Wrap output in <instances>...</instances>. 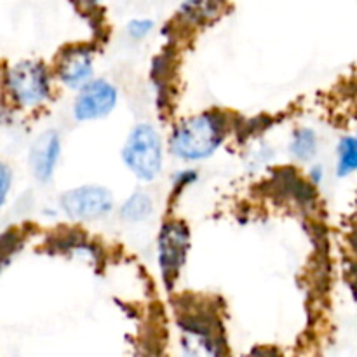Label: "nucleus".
<instances>
[{
    "label": "nucleus",
    "instance_id": "8",
    "mask_svg": "<svg viewBox=\"0 0 357 357\" xmlns=\"http://www.w3.org/2000/svg\"><path fill=\"white\" fill-rule=\"evenodd\" d=\"M93 72V51L84 45L70 47L59 58L58 79L70 89H80L91 82Z\"/></svg>",
    "mask_w": 357,
    "mask_h": 357
},
{
    "label": "nucleus",
    "instance_id": "16",
    "mask_svg": "<svg viewBox=\"0 0 357 357\" xmlns=\"http://www.w3.org/2000/svg\"><path fill=\"white\" fill-rule=\"evenodd\" d=\"M77 2L82 3L84 7H93L96 6V3H100V0H77Z\"/></svg>",
    "mask_w": 357,
    "mask_h": 357
},
{
    "label": "nucleus",
    "instance_id": "12",
    "mask_svg": "<svg viewBox=\"0 0 357 357\" xmlns=\"http://www.w3.org/2000/svg\"><path fill=\"white\" fill-rule=\"evenodd\" d=\"M293 155L300 160H310L317 153V136L312 129H298L289 145Z\"/></svg>",
    "mask_w": 357,
    "mask_h": 357
},
{
    "label": "nucleus",
    "instance_id": "3",
    "mask_svg": "<svg viewBox=\"0 0 357 357\" xmlns=\"http://www.w3.org/2000/svg\"><path fill=\"white\" fill-rule=\"evenodd\" d=\"M6 89L17 107L35 108L51 94V80L42 63L24 59L7 68Z\"/></svg>",
    "mask_w": 357,
    "mask_h": 357
},
{
    "label": "nucleus",
    "instance_id": "9",
    "mask_svg": "<svg viewBox=\"0 0 357 357\" xmlns=\"http://www.w3.org/2000/svg\"><path fill=\"white\" fill-rule=\"evenodd\" d=\"M59 152H61V142H59L58 131L49 129L35 139L30 149V167L38 181L42 183L51 181L58 166Z\"/></svg>",
    "mask_w": 357,
    "mask_h": 357
},
{
    "label": "nucleus",
    "instance_id": "4",
    "mask_svg": "<svg viewBox=\"0 0 357 357\" xmlns=\"http://www.w3.org/2000/svg\"><path fill=\"white\" fill-rule=\"evenodd\" d=\"M114 208V195L108 188L84 185L61 195V209L72 220H98Z\"/></svg>",
    "mask_w": 357,
    "mask_h": 357
},
{
    "label": "nucleus",
    "instance_id": "2",
    "mask_svg": "<svg viewBox=\"0 0 357 357\" xmlns=\"http://www.w3.org/2000/svg\"><path fill=\"white\" fill-rule=\"evenodd\" d=\"M122 159L138 180L152 181L162 169V139L150 124H138L122 149Z\"/></svg>",
    "mask_w": 357,
    "mask_h": 357
},
{
    "label": "nucleus",
    "instance_id": "14",
    "mask_svg": "<svg viewBox=\"0 0 357 357\" xmlns=\"http://www.w3.org/2000/svg\"><path fill=\"white\" fill-rule=\"evenodd\" d=\"M153 28L152 20H132L128 24V33L132 38H143L145 35H149Z\"/></svg>",
    "mask_w": 357,
    "mask_h": 357
},
{
    "label": "nucleus",
    "instance_id": "13",
    "mask_svg": "<svg viewBox=\"0 0 357 357\" xmlns=\"http://www.w3.org/2000/svg\"><path fill=\"white\" fill-rule=\"evenodd\" d=\"M357 171V136H347L338 145V176H349Z\"/></svg>",
    "mask_w": 357,
    "mask_h": 357
},
{
    "label": "nucleus",
    "instance_id": "6",
    "mask_svg": "<svg viewBox=\"0 0 357 357\" xmlns=\"http://www.w3.org/2000/svg\"><path fill=\"white\" fill-rule=\"evenodd\" d=\"M119 93L108 80L96 79L80 87L73 105V115L77 121H98L110 114L117 105Z\"/></svg>",
    "mask_w": 357,
    "mask_h": 357
},
{
    "label": "nucleus",
    "instance_id": "10",
    "mask_svg": "<svg viewBox=\"0 0 357 357\" xmlns=\"http://www.w3.org/2000/svg\"><path fill=\"white\" fill-rule=\"evenodd\" d=\"M152 213H153V202L152 199H150V195H146L145 192H135V194H132L121 208L122 218H124L126 222H131V223L145 222Z\"/></svg>",
    "mask_w": 357,
    "mask_h": 357
},
{
    "label": "nucleus",
    "instance_id": "15",
    "mask_svg": "<svg viewBox=\"0 0 357 357\" xmlns=\"http://www.w3.org/2000/svg\"><path fill=\"white\" fill-rule=\"evenodd\" d=\"M0 180H2V204H3L10 187V169L7 164H2V169H0Z\"/></svg>",
    "mask_w": 357,
    "mask_h": 357
},
{
    "label": "nucleus",
    "instance_id": "7",
    "mask_svg": "<svg viewBox=\"0 0 357 357\" xmlns=\"http://www.w3.org/2000/svg\"><path fill=\"white\" fill-rule=\"evenodd\" d=\"M181 345L188 356H218L223 349L216 338L211 323L202 319L201 314H187L180 323Z\"/></svg>",
    "mask_w": 357,
    "mask_h": 357
},
{
    "label": "nucleus",
    "instance_id": "1",
    "mask_svg": "<svg viewBox=\"0 0 357 357\" xmlns=\"http://www.w3.org/2000/svg\"><path fill=\"white\" fill-rule=\"evenodd\" d=\"M225 138L222 115L204 112L180 122L169 139V149L181 160H202L218 150Z\"/></svg>",
    "mask_w": 357,
    "mask_h": 357
},
{
    "label": "nucleus",
    "instance_id": "17",
    "mask_svg": "<svg viewBox=\"0 0 357 357\" xmlns=\"http://www.w3.org/2000/svg\"><path fill=\"white\" fill-rule=\"evenodd\" d=\"M312 176H314V180L319 181L321 178H323V169H321V167H317L316 171H312Z\"/></svg>",
    "mask_w": 357,
    "mask_h": 357
},
{
    "label": "nucleus",
    "instance_id": "11",
    "mask_svg": "<svg viewBox=\"0 0 357 357\" xmlns=\"http://www.w3.org/2000/svg\"><path fill=\"white\" fill-rule=\"evenodd\" d=\"M222 0H185L180 14L190 23H202L215 16L220 10Z\"/></svg>",
    "mask_w": 357,
    "mask_h": 357
},
{
    "label": "nucleus",
    "instance_id": "5",
    "mask_svg": "<svg viewBox=\"0 0 357 357\" xmlns=\"http://www.w3.org/2000/svg\"><path fill=\"white\" fill-rule=\"evenodd\" d=\"M190 246L188 229L180 222H169L162 227L159 236V265L167 284L180 274Z\"/></svg>",
    "mask_w": 357,
    "mask_h": 357
}]
</instances>
